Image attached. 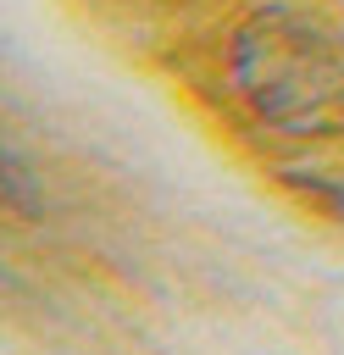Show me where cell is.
Segmentation results:
<instances>
[{
    "mask_svg": "<svg viewBox=\"0 0 344 355\" xmlns=\"http://www.w3.org/2000/svg\"><path fill=\"white\" fill-rule=\"evenodd\" d=\"M227 89L272 133H344V33L311 11L261 6L227 39Z\"/></svg>",
    "mask_w": 344,
    "mask_h": 355,
    "instance_id": "obj_1",
    "label": "cell"
}]
</instances>
